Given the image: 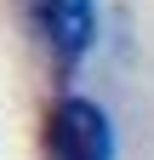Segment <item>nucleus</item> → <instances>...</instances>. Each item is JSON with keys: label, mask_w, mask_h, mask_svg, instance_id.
<instances>
[{"label": "nucleus", "mask_w": 154, "mask_h": 160, "mask_svg": "<svg viewBox=\"0 0 154 160\" xmlns=\"http://www.w3.org/2000/svg\"><path fill=\"white\" fill-rule=\"evenodd\" d=\"M51 160H108V120L97 103L69 97L51 114Z\"/></svg>", "instance_id": "nucleus-1"}, {"label": "nucleus", "mask_w": 154, "mask_h": 160, "mask_svg": "<svg viewBox=\"0 0 154 160\" xmlns=\"http://www.w3.org/2000/svg\"><path fill=\"white\" fill-rule=\"evenodd\" d=\"M29 12L57 57H80L91 46V0H29Z\"/></svg>", "instance_id": "nucleus-2"}]
</instances>
